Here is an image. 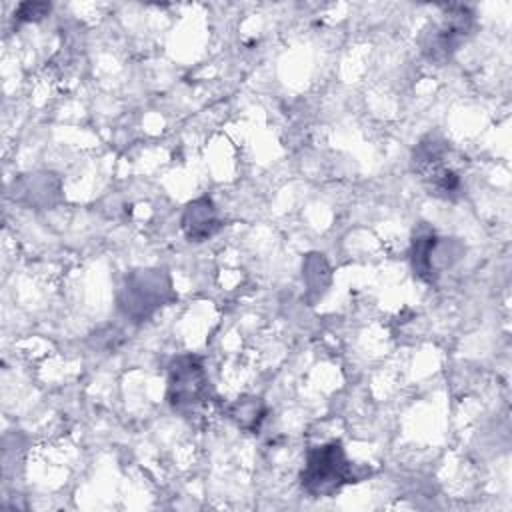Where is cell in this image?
<instances>
[{"mask_svg":"<svg viewBox=\"0 0 512 512\" xmlns=\"http://www.w3.org/2000/svg\"><path fill=\"white\" fill-rule=\"evenodd\" d=\"M446 250L442 248V238L428 224H418L410 240V264L414 276L426 284H436L440 276V266H446Z\"/></svg>","mask_w":512,"mask_h":512,"instance_id":"obj_6","label":"cell"},{"mask_svg":"<svg viewBox=\"0 0 512 512\" xmlns=\"http://www.w3.org/2000/svg\"><path fill=\"white\" fill-rule=\"evenodd\" d=\"M440 16V22L434 24L432 30H428L422 44L424 56L438 66L448 62L458 52V48L468 40L474 28V12L468 6H442Z\"/></svg>","mask_w":512,"mask_h":512,"instance_id":"obj_5","label":"cell"},{"mask_svg":"<svg viewBox=\"0 0 512 512\" xmlns=\"http://www.w3.org/2000/svg\"><path fill=\"white\" fill-rule=\"evenodd\" d=\"M412 170L436 198L458 200L464 192V180L456 166L454 150L450 142L438 134H428L416 144Z\"/></svg>","mask_w":512,"mask_h":512,"instance_id":"obj_2","label":"cell"},{"mask_svg":"<svg viewBox=\"0 0 512 512\" xmlns=\"http://www.w3.org/2000/svg\"><path fill=\"white\" fill-rule=\"evenodd\" d=\"M266 414V408L260 398H238L230 404L228 416L244 430H256Z\"/></svg>","mask_w":512,"mask_h":512,"instance_id":"obj_8","label":"cell"},{"mask_svg":"<svg viewBox=\"0 0 512 512\" xmlns=\"http://www.w3.org/2000/svg\"><path fill=\"white\" fill-rule=\"evenodd\" d=\"M370 470L356 466L340 440H330L306 450L304 468L300 470V486L312 498H332L344 486L360 482Z\"/></svg>","mask_w":512,"mask_h":512,"instance_id":"obj_1","label":"cell"},{"mask_svg":"<svg viewBox=\"0 0 512 512\" xmlns=\"http://www.w3.org/2000/svg\"><path fill=\"white\" fill-rule=\"evenodd\" d=\"M212 388L202 364L194 354H180L168 366L166 400L182 418H196L210 402Z\"/></svg>","mask_w":512,"mask_h":512,"instance_id":"obj_4","label":"cell"},{"mask_svg":"<svg viewBox=\"0 0 512 512\" xmlns=\"http://www.w3.org/2000/svg\"><path fill=\"white\" fill-rule=\"evenodd\" d=\"M178 296L166 270H132L118 292V310L134 324L146 322L156 310L174 302Z\"/></svg>","mask_w":512,"mask_h":512,"instance_id":"obj_3","label":"cell"},{"mask_svg":"<svg viewBox=\"0 0 512 512\" xmlns=\"http://www.w3.org/2000/svg\"><path fill=\"white\" fill-rule=\"evenodd\" d=\"M180 224H182L184 236L196 244L212 238L222 228V220L218 218L216 204L208 196H200L188 202L182 212Z\"/></svg>","mask_w":512,"mask_h":512,"instance_id":"obj_7","label":"cell"},{"mask_svg":"<svg viewBox=\"0 0 512 512\" xmlns=\"http://www.w3.org/2000/svg\"><path fill=\"white\" fill-rule=\"evenodd\" d=\"M50 4L48 2H24L16 8V22H36L42 20L44 16H48L50 12Z\"/></svg>","mask_w":512,"mask_h":512,"instance_id":"obj_9","label":"cell"}]
</instances>
